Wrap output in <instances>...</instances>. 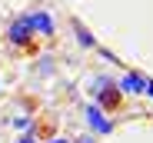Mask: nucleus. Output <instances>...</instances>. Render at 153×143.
<instances>
[{"label":"nucleus","instance_id":"1","mask_svg":"<svg viewBox=\"0 0 153 143\" xmlns=\"http://www.w3.org/2000/svg\"><path fill=\"white\" fill-rule=\"evenodd\" d=\"M93 103L103 110V113H117V110L123 107V90H120V83H113L110 77H100V80L93 83Z\"/></svg>","mask_w":153,"mask_h":143},{"label":"nucleus","instance_id":"2","mask_svg":"<svg viewBox=\"0 0 153 143\" xmlns=\"http://www.w3.org/2000/svg\"><path fill=\"white\" fill-rule=\"evenodd\" d=\"M83 120H87V127H90L93 136H110V133H113V120H110V116L100 110L93 100L83 107Z\"/></svg>","mask_w":153,"mask_h":143},{"label":"nucleus","instance_id":"3","mask_svg":"<svg viewBox=\"0 0 153 143\" xmlns=\"http://www.w3.org/2000/svg\"><path fill=\"white\" fill-rule=\"evenodd\" d=\"M33 30H30V23H27V17H17L10 27H7V40L13 43V47H20V50H33Z\"/></svg>","mask_w":153,"mask_h":143},{"label":"nucleus","instance_id":"4","mask_svg":"<svg viewBox=\"0 0 153 143\" xmlns=\"http://www.w3.org/2000/svg\"><path fill=\"white\" fill-rule=\"evenodd\" d=\"M27 23H30V30L40 33V37H53V30H57L53 17H50L47 10H33V13H27Z\"/></svg>","mask_w":153,"mask_h":143},{"label":"nucleus","instance_id":"5","mask_svg":"<svg viewBox=\"0 0 153 143\" xmlns=\"http://www.w3.org/2000/svg\"><path fill=\"white\" fill-rule=\"evenodd\" d=\"M120 90H123V97H143L146 93V77H140L137 70H126L123 80H120Z\"/></svg>","mask_w":153,"mask_h":143},{"label":"nucleus","instance_id":"6","mask_svg":"<svg viewBox=\"0 0 153 143\" xmlns=\"http://www.w3.org/2000/svg\"><path fill=\"white\" fill-rule=\"evenodd\" d=\"M73 33H76V40H80V47H87V50H93V47H97V37L83 27L80 20H73Z\"/></svg>","mask_w":153,"mask_h":143},{"label":"nucleus","instance_id":"7","mask_svg":"<svg viewBox=\"0 0 153 143\" xmlns=\"http://www.w3.org/2000/svg\"><path fill=\"white\" fill-rule=\"evenodd\" d=\"M13 130H20V133H30V130H33V116H30V113H20V116H13Z\"/></svg>","mask_w":153,"mask_h":143},{"label":"nucleus","instance_id":"8","mask_svg":"<svg viewBox=\"0 0 153 143\" xmlns=\"http://www.w3.org/2000/svg\"><path fill=\"white\" fill-rule=\"evenodd\" d=\"M17 143H40V140H33V136H30V133H23V136H20V140H17Z\"/></svg>","mask_w":153,"mask_h":143},{"label":"nucleus","instance_id":"9","mask_svg":"<svg viewBox=\"0 0 153 143\" xmlns=\"http://www.w3.org/2000/svg\"><path fill=\"white\" fill-rule=\"evenodd\" d=\"M143 97H150V100H153V80H146V93H143Z\"/></svg>","mask_w":153,"mask_h":143},{"label":"nucleus","instance_id":"10","mask_svg":"<svg viewBox=\"0 0 153 143\" xmlns=\"http://www.w3.org/2000/svg\"><path fill=\"white\" fill-rule=\"evenodd\" d=\"M76 143H97V140H93V136H87V133H83V136H80V140H76Z\"/></svg>","mask_w":153,"mask_h":143},{"label":"nucleus","instance_id":"11","mask_svg":"<svg viewBox=\"0 0 153 143\" xmlns=\"http://www.w3.org/2000/svg\"><path fill=\"white\" fill-rule=\"evenodd\" d=\"M47 143H70L67 136H53V140H47Z\"/></svg>","mask_w":153,"mask_h":143}]
</instances>
